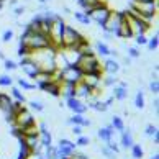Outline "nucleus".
I'll return each instance as SVG.
<instances>
[{
  "label": "nucleus",
  "instance_id": "obj_23",
  "mask_svg": "<svg viewBox=\"0 0 159 159\" xmlns=\"http://www.w3.org/2000/svg\"><path fill=\"white\" fill-rule=\"evenodd\" d=\"M113 134H115V129H113V126H111V125H107L105 128H100L98 131H97V136L102 139V141L111 139V138H113Z\"/></svg>",
  "mask_w": 159,
  "mask_h": 159
},
{
  "label": "nucleus",
  "instance_id": "obj_20",
  "mask_svg": "<svg viewBox=\"0 0 159 159\" xmlns=\"http://www.w3.org/2000/svg\"><path fill=\"white\" fill-rule=\"evenodd\" d=\"M121 133V141H120V144H121V148H125V149H129L133 146V133L129 131V129H123Z\"/></svg>",
  "mask_w": 159,
  "mask_h": 159
},
{
  "label": "nucleus",
  "instance_id": "obj_26",
  "mask_svg": "<svg viewBox=\"0 0 159 159\" xmlns=\"http://www.w3.org/2000/svg\"><path fill=\"white\" fill-rule=\"evenodd\" d=\"M95 51L98 56H110V48L107 43H103V41H97L95 43Z\"/></svg>",
  "mask_w": 159,
  "mask_h": 159
},
{
  "label": "nucleus",
  "instance_id": "obj_8",
  "mask_svg": "<svg viewBox=\"0 0 159 159\" xmlns=\"http://www.w3.org/2000/svg\"><path fill=\"white\" fill-rule=\"evenodd\" d=\"M61 70V80L62 82H67V84H77V82L82 80V75L84 72L80 70V67L77 64H67L66 67L59 69Z\"/></svg>",
  "mask_w": 159,
  "mask_h": 159
},
{
  "label": "nucleus",
  "instance_id": "obj_53",
  "mask_svg": "<svg viewBox=\"0 0 159 159\" xmlns=\"http://www.w3.org/2000/svg\"><path fill=\"white\" fill-rule=\"evenodd\" d=\"M113 102H115V98H113V95H111L110 98H107V100H105V103H107V107H108V108L111 107V103H113Z\"/></svg>",
  "mask_w": 159,
  "mask_h": 159
},
{
  "label": "nucleus",
  "instance_id": "obj_32",
  "mask_svg": "<svg viewBox=\"0 0 159 159\" xmlns=\"http://www.w3.org/2000/svg\"><path fill=\"white\" fill-rule=\"evenodd\" d=\"M134 105H136V108H144V92L143 90H138L136 92V97H134Z\"/></svg>",
  "mask_w": 159,
  "mask_h": 159
},
{
  "label": "nucleus",
  "instance_id": "obj_3",
  "mask_svg": "<svg viewBox=\"0 0 159 159\" xmlns=\"http://www.w3.org/2000/svg\"><path fill=\"white\" fill-rule=\"evenodd\" d=\"M128 7L138 11V15L146 23L151 25V20L157 15V0H149V2H139V0H129Z\"/></svg>",
  "mask_w": 159,
  "mask_h": 159
},
{
  "label": "nucleus",
  "instance_id": "obj_14",
  "mask_svg": "<svg viewBox=\"0 0 159 159\" xmlns=\"http://www.w3.org/2000/svg\"><path fill=\"white\" fill-rule=\"evenodd\" d=\"M39 144L43 146V148H48V146L52 144V134L49 133L48 129V125H46L44 121L39 123Z\"/></svg>",
  "mask_w": 159,
  "mask_h": 159
},
{
  "label": "nucleus",
  "instance_id": "obj_7",
  "mask_svg": "<svg viewBox=\"0 0 159 159\" xmlns=\"http://www.w3.org/2000/svg\"><path fill=\"white\" fill-rule=\"evenodd\" d=\"M82 39H84V36L74 26L66 25L62 31V38H61V48H75Z\"/></svg>",
  "mask_w": 159,
  "mask_h": 159
},
{
  "label": "nucleus",
  "instance_id": "obj_52",
  "mask_svg": "<svg viewBox=\"0 0 159 159\" xmlns=\"http://www.w3.org/2000/svg\"><path fill=\"white\" fill-rule=\"evenodd\" d=\"M92 125V121L89 120V118H85V116H84V120H82V125L80 126H90Z\"/></svg>",
  "mask_w": 159,
  "mask_h": 159
},
{
  "label": "nucleus",
  "instance_id": "obj_38",
  "mask_svg": "<svg viewBox=\"0 0 159 159\" xmlns=\"http://www.w3.org/2000/svg\"><path fill=\"white\" fill-rule=\"evenodd\" d=\"M75 144L77 146H89L90 144V138L89 136H84V134H80V136H77V141H75Z\"/></svg>",
  "mask_w": 159,
  "mask_h": 159
},
{
  "label": "nucleus",
  "instance_id": "obj_28",
  "mask_svg": "<svg viewBox=\"0 0 159 159\" xmlns=\"http://www.w3.org/2000/svg\"><path fill=\"white\" fill-rule=\"evenodd\" d=\"M129 149H131V157H133V159H143L144 149H143V146H141V144L133 143V146H131Z\"/></svg>",
  "mask_w": 159,
  "mask_h": 159
},
{
  "label": "nucleus",
  "instance_id": "obj_57",
  "mask_svg": "<svg viewBox=\"0 0 159 159\" xmlns=\"http://www.w3.org/2000/svg\"><path fill=\"white\" fill-rule=\"evenodd\" d=\"M16 3H18V0H10V5H11V7H16Z\"/></svg>",
  "mask_w": 159,
  "mask_h": 159
},
{
  "label": "nucleus",
  "instance_id": "obj_39",
  "mask_svg": "<svg viewBox=\"0 0 159 159\" xmlns=\"http://www.w3.org/2000/svg\"><path fill=\"white\" fill-rule=\"evenodd\" d=\"M13 36H15L13 30H5L3 34H2V41H3V43H10V41L13 39Z\"/></svg>",
  "mask_w": 159,
  "mask_h": 159
},
{
  "label": "nucleus",
  "instance_id": "obj_34",
  "mask_svg": "<svg viewBox=\"0 0 159 159\" xmlns=\"http://www.w3.org/2000/svg\"><path fill=\"white\" fill-rule=\"evenodd\" d=\"M82 120H84V115L74 113L70 118H67V123H69V125H82Z\"/></svg>",
  "mask_w": 159,
  "mask_h": 159
},
{
  "label": "nucleus",
  "instance_id": "obj_16",
  "mask_svg": "<svg viewBox=\"0 0 159 159\" xmlns=\"http://www.w3.org/2000/svg\"><path fill=\"white\" fill-rule=\"evenodd\" d=\"M82 80L85 82L90 89H98L102 84V72H89L82 75Z\"/></svg>",
  "mask_w": 159,
  "mask_h": 159
},
{
  "label": "nucleus",
  "instance_id": "obj_58",
  "mask_svg": "<svg viewBox=\"0 0 159 159\" xmlns=\"http://www.w3.org/2000/svg\"><path fill=\"white\" fill-rule=\"evenodd\" d=\"M38 2H39L41 5H44V3H48V2H49V0H38Z\"/></svg>",
  "mask_w": 159,
  "mask_h": 159
},
{
  "label": "nucleus",
  "instance_id": "obj_50",
  "mask_svg": "<svg viewBox=\"0 0 159 159\" xmlns=\"http://www.w3.org/2000/svg\"><path fill=\"white\" fill-rule=\"evenodd\" d=\"M13 13H15V16H20V15H23V13H25V7H15Z\"/></svg>",
  "mask_w": 159,
  "mask_h": 159
},
{
  "label": "nucleus",
  "instance_id": "obj_1",
  "mask_svg": "<svg viewBox=\"0 0 159 159\" xmlns=\"http://www.w3.org/2000/svg\"><path fill=\"white\" fill-rule=\"evenodd\" d=\"M59 51L56 46H46V48H41V49H36V51H31L30 57L38 64V67L41 70H46V72H52L56 70V52Z\"/></svg>",
  "mask_w": 159,
  "mask_h": 159
},
{
  "label": "nucleus",
  "instance_id": "obj_12",
  "mask_svg": "<svg viewBox=\"0 0 159 159\" xmlns=\"http://www.w3.org/2000/svg\"><path fill=\"white\" fill-rule=\"evenodd\" d=\"M13 125L18 126L20 129L25 128V126H30V125H34V118L33 115L28 111L25 107H21L18 111L15 113V120H13Z\"/></svg>",
  "mask_w": 159,
  "mask_h": 159
},
{
  "label": "nucleus",
  "instance_id": "obj_45",
  "mask_svg": "<svg viewBox=\"0 0 159 159\" xmlns=\"http://www.w3.org/2000/svg\"><path fill=\"white\" fill-rule=\"evenodd\" d=\"M134 39H136V44H139V46H144L146 43H148L146 34H138V36H134Z\"/></svg>",
  "mask_w": 159,
  "mask_h": 159
},
{
  "label": "nucleus",
  "instance_id": "obj_47",
  "mask_svg": "<svg viewBox=\"0 0 159 159\" xmlns=\"http://www.w3.org/2000/svg\"><path fill=\"white\" fill-rule=\"evenodd\" d=\"M102 0H77V3H87V5H90V7H95L97 3H100Z\"/></svg>",
  "mask_w": 159,
  "mask_h": 159
},
{
  "label": "nucleus",
  "instance_id": "obj_21",
  "mask_svg": "<svg viewBox=\"0 0 159 159\" xmlns=\"http://www.w3.org/2000/svg\"><path fill=\"white\" fill-rule=\"evenodd\" d=\"M115 36L120 38V39H129V38H133V33H131V30H129L128 23L125 21V18H123V23H121V26L118 28V31H116Z\"/></svg>",
  "mask_w": 159,
  "mask_h": 159
},
{
  "label": "nucleus",
  "instance_id": "obj_27",
  "mask_svg": "<svg viewBox=\"0 0 159 159\" xmlns=\"http://www.w3.org/2000/svg\"><path fill=\"white\" fill-rule=\"evenodd\" d=\"M110 125L113 126L115 131H123V129H125V121H123V118L118 116V115L111 116V123H110Z\"/></svg>",
  "mask_w": 159,
  "mask_h": 159
},
{
  "label": "nucleus",
  "instance_id": "obj_62",
  "mask_svg": "<svg viewBox=\"0 0 159 159\" xmlns=\"http://www.w3.org/2000/svg\"><path fill=\"white\" fill-rule=\"evenodd\" d=\"M36 159H44V157H43V154H39V156H36Z\"/></svg>",
  "mask_w": 159,
  "mask_h": 159
},
{
  "label": "nucleus",
  "instance_id": "obj_33",
  "mask_svg": "<svg viewBox=\"0 0 159 159\" xmlns=\"http://www.w3.org/2000/svg\"><path fill=\"white\" fill-rule=\"evenodd\" d=\"M28 105H30L31 110H36V111H43L44 110V103L41 102V100H30Z\"/></svg>",
  "mask_w": 159,
  "mask_h": 159
},
{
  "label": "nucleus",
  "instance_id": "obj_9",
  "mask_svg": "<svg viewBox=\"0 0 159 159\" xmlns=\"http://www.w3.org/2000/svg\"><path fill=\"white\" fill-rule=\"evenodd\" d=\"M125 21L128 23L129 30L133 33V38L138 36V34H144L149 30V23H146L143 18H138V16L128 13V11H125Z\"/></svg>",
  "mask_w": 159,
  "mask_h": 159
},
{
  "label": "nucleus",
  "instance_id": "obj_46",
  "mask_svg": "<svg viewBox=\"0 0 159 159\" xmlns=\"http://www.w3.org/2000/svg\"><path fill=\"white\" fill-rule=\"evenodd\" d=\"M128 56L131 57V59H136V57H139L138 48H128Z\"/></svg>",
  "mask_w": 159,
  "mask_h": 159
},
{
  "label": "nucleus",
  "instance_id": "obj_54",
  "mask_svg": "<svg viewBox=\"0 0 159 159\" xmlns=\"http://www.w3.org/2000/svg\"><path fill=\"white\" fill-rule=\"evenodd\" d=\"M157 105H159V100H157V95L154 97V100H152V108L157 110Z\"/></svg>",
  "mask_w": 159,
  "mask_h": 159
},
{
  "label": "nucleus",
  "instance_id": "obj_30",
  "mask_svg": "<svg viewBox=\"0 0 159 159\" xmlns=\"http://www.w3.org/2000/svg\"><path fill=\"white\" fill-rule=\"evenodd\" d=\"M16 84H18V87L23 89V90H36V84H31V82H28L26 79H23V77L16 79Z\"/></svg>",
  "mask_w": 159,
  "mask_h": 159
},
{
  "label": "nucleus",
  "instance_id": "obj_56",
  "mask_svg": "<svg viewBox=\"0 0 159 159\" xmlns=\"http://www.w3.org/2000/svg\"><path fill=\"white\" fill-rule=\"evenodd\" d=\"M152 138H154V143L157 144V143H159V133H156V134H154V136H152Z\"/></svg>",
  "mask_w": 159,
  "mask_h": 159
},
{
  "label": "nucleus",
  "instance_id": "obj_31",
  "mask_svg": "<svg viewBox=\"0 0 159 159\" xmlns=\"http://www.w3.org/2000/svg\"><path fill=\"white\" fill-rule=\"evenodd\" d=\"M146 46H148V49H149V51H156V49H157V46H159V34L154 33V36L148 39Z\"/></svg>",
  "mask_w": 159,
  "mask_h": 159
},
{
  "label": "nucleus",
  "instance_id": "obj_10",
  "mask_svg": "<svg viewBox=\"0 0 159 159\" xmlns=\"http://www.w3.org/2000/svg\"><path fill=\"white\" fill-rule=\"evenodd\" d=\"M123 18H125V11H111V13L108 15L107 21H105V28L103 31H108L115 36L116 31H118V28L121 26L123 23Z\"/></svg>",
  "mask_w": 159,
  "mask_h": 159
},
{
  "label": "nucleus",
  "instance_id": "obj_40",
  "mask_svg": "<svg viewBox=\"0 0 159 159\" xmlns=\"http://www.w3.org/2000/svg\"><path fill=\"white\" fill-rule=\"evenodd\" d=\"M102 79H103V77H102ZM116 82H118V79H116L115 75H111V74H110L108 77H105V79H103V85H107V87H113V85L116 84Z\"/></svg>",
  "mask_w": 159,
  "mask_h": 159
},
{
  "label": "nucleus",
  "instance_id": "obj_55",
  "mask_svg": "<svg viewBox=\"0 0 159 159\" xmlns=\"http://www.w3.org/2000/svg\"><path fill=\"white\" fill-rule=\"evenodd\" d=\"M123 62H125V64H128V66H129V64H131V57H129V56H126L125 59H123Z\"/></svg>",
  "mask_w": 159,
  "mask_h": 159
},
{
  "label": "nucleus",
  "instance_id": "obj_25",
  "mask_svg": "<svg viewBox=\"0 0 159 159\" xmlns=\"http://www.w3.org/2000/svg\"><path fill=\"white\" fill-rule=\"evenodd\" d=\"M74 18H75V21H79L80 25H85V26H90V23H92V20H90V16L85 13V11H74Z\"/></svg>",
  "mask_w": 159,
  "mask_h": 159
},
{
  "label": "nucleus",
  "instance_id": "obj_18",
  "mask_svg": "<svg viewBox=\"0 0 159 159\" xmlns=\"http://www.w3.org/2000/svg\"><path fill=\"white\" fill-rule=\"evenodd\" d=\"M11 102H13V100H11L10 95L0 92V110H2L5 115L11 113Z\"/></svg>",
  "mask_w": 159,
  "mask_h": 159
},
{
  "label": "nucleus",
  "instance_id": "obj_59",
  "mask_svg": "<svg viewBox=\"0 0 159 159\" xmlns=\"http://www.w3.org/2000/svg\"><path fill=\"white\" fill-rule=\"evenodd\" d=\"M151 159H159V154H157V152H156V154H152Z\"/></svg>",
  "mask_w": 159,
  "mask_h": 159
},
{
  "label": "nucleus",
  "instance_id": "obj_44",
  "mask_svg": "<svg viewBox=\"0 0 159 159\" xmlns=\"http://www.w3.org/2000/svg\"><path fill=\"white\" fill-rule=\"evenodd\" d=\"M102 154L107 156V159H113V157H115V152L111 151L108 146H103V148H102Z\"/></svg>",
  "mask_w": 159,
  "mask_h": 159
},
{
  "label": "nucleus",
  "instance_id": "obj_2",
  "mask_svg": "<svg viewBox=\"0 0 159 159\" xmlns=\"http://www.w3.org/2000/svg\"><path fill=\"white\" fill-rule=\"evenodd\" d=\"M20 43L26 44L31 51H36V49H41V48H46V46L51 44V41L48 38V34L41 33V31H30L25 28V31L21 33L20 36Z\"/></svg>",
  "mask_w": 159,
  "mask_h": 159
},
{
  "label": "nucleus",
  "instance_id": "obj_11",
  "mask_svg": "<svg viewBox=\"0 0 159 159\" xmlns=\"http://www.w3.org/2000/svg\"><path fill=\"white\" fill-rule=\"evenodd\" d=\"M77 144L69 141L66 138H61L59 139V144L54 148V159H64V157H69L72 152L75 151Z\"/></svg>",
  "mask_w": 159,
  "mask_h": 159
},
{
  "label": "nucleus",
  "instance_id": "obj_22",
  "mask_svg": "<svg viewBox=\"0 0 159 159\" xmlns=\"http://www.w3.org/2000/svg\"><path fill=\"white\" fill-rule=\"evenodd\" d=\"M43 92H48L52 97H61V84H57V82H54V80H49L48 84H46Z\"/></svg>",
  "mask_w": 159,
  "mask_h": 159
},
{
  "label": "nucleus",
  "instance_id": "obj_49",
  "mask_svg": "<svg viewBox=\"0 0 159 159\" xmlns=\"http://www.w3.org/2000/svg\"><path fill=\"white\" fill-rule=\"evenodd\" d=\"M70 156H74L75 159H89V156H87V154H84V152H77V151H74Z\"/></svg>",
  "mask_w": 159,
  "mask_h": 159
},
{
  "label": "nucleus",
  "instance_id": "obj_43",
  "mask_svg": "<svg viewBox=\"0 0 159 159\" xmlns=\"http://www.w3.org/2000/svg\"><path fill=\"white\" fill-rule=\"evenodd\" d=\"M149 90L152 92V95H157L159 93V82L157 80H151L149 82Z\"/></svg>",
  "mask_w": 159,
  "mask_h": 159
},
{
  "label": "nucleus",
  "instance_id": "obj_51",
  "mask_svg": "<svg viewBox=\"0 0 159 159\" xmlns=\"http://www.w3.org/2000/svg\"><path fill=\"white\" fill-rule=\"evenodd\" d=\"M111 38H113V34H111V33H108V31H103V39L111 41Z\"/></svg>",
  "mask_w": 159,
  "mask_h": 159
},
{
  "label": "nucleus",
  "instance_id": "obj_61",
  "mask_svg": "<svg viewBox=\"0 0 159 159\" xmlns=\"http://www.w3.org/2000/svg\"><path fill=\"white\" fill-rule=\"evenodd\" d=\"M3 2L5 0H0V10H2V7H3Z\"/></svg>",
  "mask_w": 159,
  "mask_h": 159
},
{
  "label": "nucleus",
  "instance_id": "obj_29",
  "mask_svg": "<svg viewBox=\"0 0 159 159\" xmlns=\"http://www.w3.org/2000/svg\"><path fill=\"white\" fill-rule=\"evenodd\" d=\"M11 97H13L15 100H18V102H21V103H26V97H25V93L21 92V89L20 87H13L11 85Z\"/></svg>",
  "mask_w": 159,
  "mask_h": 159
},
{
  "label": "nucleus",
  "instance_id": "obj_41",
  "mask_svg": "<svg viewBox=\"0 0 159 159\" xmlns=\"http://www.w3.org/2000/svg\"><path fill=\"white\" fill-rule=\"evenodd\" d=\"M156 133H159L157 131V126H154V125H148V126H146V129H144V134H146V136H154V134Z\"/></svg>",
  "mask_w": 159,
  "mask_h": 159
},
{
  "label": "nucleus",
  "instance_id": "obj_5",
  "mask_svg": "<svg viewBox=\"0 0 159 159\" xmlns=\"http://www.w3.org/2000/svg\"><path fill=\"white\" fill-rule=\"evenodd\" d=\"M77 66L80 67V70L84 74L89 72H102V66H100L98 57L95 56V52H90V54H80Z\"/></svg>",
  "mask_w": 159,
  "mask_h": 159
},
{
  "label": "nucleus",
  "instance_id": "obj_60",
  "mask_svg": "<svg viewBox=\"0 0 159 159\" xmlns=\"http://www.w3.org/2000/svg\"><path fill=\"white\" fill-rule=\"evenodd\" d=\"M0 59H3V61H5V59H7V57H5V56H3V52H2V51H0Z\"/></svg>",
  "mask_w": 159,
  "mask_h": 159
},
{
  "label": "nucleus",
  "instance_id": "obj_36",
  "mask_svg": "<svg viewBox=\"0 0 159 159\" xmlns=\"http://www.w3.org/2000/svg\"><path fill=\"white\" fill-rule=\"evenodd\" d=\"M20 57H26V56H30L31 54V49L28 48L26 44H23V43H20V48H18V52H16Z\"/></svg>",
  "mask_w": 159,
  "mask_h": 159
},
{
  "label": "nucleus",
  "instance_id": "obj_48",
  "mask_svg": "<svg viewBox=\"0 0 159 159\" xmlns=\"http://www.w3.org/2000/svg\"><path fill=\"white\" fill-rule=\"evenodd\" d=\"M72 134H75V136H80L82 134V126L80 125H72Z\"/></svg>",
  "mask_w": 159,
  "mask_h": 159
},
{
  "label": "nucleus",
  "instance_id": "obj_17",
  "mask_svg": "<svg viewBox=\"0 0 159 159\" xmlns=\"http://www.w3.org/2000/svg\"><path fill=\"white\" fill-rule=\"evenodd\" d=\"M74 90H75V97L77 98H87L92 89L85 84L84 80H80V82H77V84L74 85Z\"/></svg>",
  "mask_w": 159,
  "mask_h": 159
},
{
  "label": "nucleus",
  "instance_id": "obj_63",
  "mask_svg": "<svg viewBox=\"0 0 159 159\" xmlns=\"http://www.w3.org/2000/svg\"><path fill=\"white\" fill-rule=\"evenodd\" d=\"M139 2H149V0H139Z\"/></svg>",
  "mask_w": 159,
  "mask_h": 159
},
{
  "label": "nucleus",
  "instance_id": "obj_24",
  "mask_svg": "<svg viewBox=\"0 0 159 159\" xmlns=\"http://www.w3.org/2000/svg\"><path fill=\"white\" fill-rule=\"evenodd\" d=\"M126 97H128V89L126 87H121L118 84H115L113 85V98L123 102V100H126Z\"/></svg>",
  "mask_w": 159,
  "mask_h": 159
},
{
  "label": "nucleus",
  "instance_id": "obj_19",
  "mask_svg": "<svg viewBox=\"0 0 159 159\" xmlns=\"http://www.w3.org/2000/svg\"><path fill=\"white\" fill-rule=\"evenodd\" d=\"M120 69L121 67H120V64H118L116 59H107L103 62V70H105V72H108V74H111V75L118 74Z\"/></svg>",
  "mask_w": 159,
  "mask_h": 159
},
{
  "label": "nucleus",
  "instance_id": "obj_37",
  "mask_svg": "<svg viewBox=\"0 0 159 159\" xmlns=\"http://www.w3.org/2000/svg\"><path fill=\"white\" fill-rule=\"evenodd\" d=\"M3 67H5V70H16L18 69V64H16L15 61H11V59H5Z\"/></svg>",
  "mask_w": 159,
  "mask_h": 159
},
{
  "label": "nucleus",
  "instance_id": "obj_6",
  "mask_svg": "<svg viewBox=\"0 0 159 159\" xmlns=\"http://www.w3.org/2000/svg\"><path fill=\"white\" fill-rule=\"evenodd\" d=\"M64 26H66V23H64V20L61 18L59 15H57L56 18L52 20L51 26H49V31H48V38H49V41H51V44L56 46L57 49L61 48V38H62Z\"/></svg>",
  "mask_w": 159,
  "mask_h": 159
},
{
  "label": "nucleus",
  "instance_id": "obj_35",
  "mask_svg": "<svg viewBox=\"0 0 159 159\" xmlns=\"http://www.w3.org/2000/svg\"><path fill=\"white\" fill-rule=\"evenodd\" d=\"M11 85H13V79L10 75H7V74L0 75V87H11Z\"/></svg>",
  "mask_w": 159,
  "mask_h": 159
},
{
  "label": "nucleus",
  "instance_id": "obj_13",
  "mask_svg": "<svg viewBox=\"0 0 159 159\" xmlns=\"http://www.w3.org/2000/svg\"><path fill=\"white\" fill-rule=\"evenodd\" d=\"M18 66L23 69V72H25L28 77H31V79H34V75H36L38 72H39V67H38V64L34 62L30 56H26V57H20V64Z\"/></svg>",
  "mask_w": 159,
  "mask_h": 159
},
{
  "label": "nucleus",
  "instance_id": "obj_4",
  "mask_svg": "<svg viewBox=\"0 0 159 159\" xmlns=\"http://www.w3.org/2000/svg\"><path fill=\"white\" fill-rule=\"evenodd\" d=\"M110 13H111V10H110V7L105 2L97 3L95 7H92L89 11H87V15L90 16V20L95 21L97 25L100 26V30H102V31H103V28H105V21H107Z\"/></svg>",
  "mask_w": 159,
  "mask_h": 159
},
{
  "label": "nucleus",
  "instance_id": "obj_15",
  "mask_svg": "<svg viewBox=\"0 0 159 159\" xmlns=\"http://www.w3.org/2000/svg\"><path fill=\"white\" fill-rule=\"evenodd\" d=\"M66 105H67V108H69V110H72V111H74V113L84 115L85 111H87V105H85V103H82V102H80V98H77V97L66 98Z\"/></svg>",
  "mask_w": 159,
  "mask_h": 159
},
{
  "label": "nucleus",
  "instance_id": "obj_42",
  "mask_svg": "<svg viewBox=\"0 0 159 159\" xmlns=\"http://www.w3.org/2000/svg\"><path fill=\"white\" fill-rule=\"evenodd\" d=\"M107 146H108V148L115 152V154H118V152H120V146L116 144V141H113V138L107 141Z\"/></svg>",
  "mask_w": 159,
  "mask_h": 159
}]
</instances>
